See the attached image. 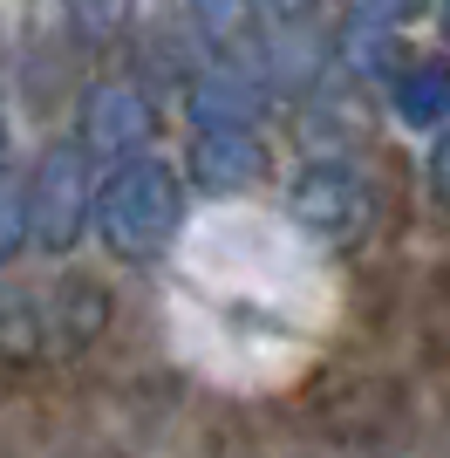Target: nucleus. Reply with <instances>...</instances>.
I'll list each match as a JSON object with an SVG mask.
<instances>
[{
  "mask_svg": "<svg viewBox=\"0 0 450 458\" xmlns=\"http://www.w3.org/2000/svg\"><path fill=\"white\" fill-rule=\"evenodd\" d=\"M96 219H103V233H110L123 253H150L178 226V185H171L164 165L137 157V165H123L110 185L96 191Z\"/></svg>",
  "mask_w": 450,
  "mask_h": 458,
  "instance_id": "nucleus-1",
  "label": "nucleus"
},
{
  "mask_svg": "<svg viewBox=\"0 0 450 458\" xmlns=\"http://www.w3.org/2000/svg\"><path fill=\"white\" fill-rule=\"evenodd\" d=\"M96 178H89V151L82 144H55V151L35 165V178L21 185V206H28V233H35L48 253L75 247V233L89 219Z\"/></svg>",
  "mask_w": 450,
  "mask_h": 458,
  "instance_id": "nucleus-2",
  "label": "nucleus"
},
{
  "mask_svg": "<svg viewBox=\"0 0 450 458\" xmlns=\"http://www.w3.org/2000/svg\"><path fill=\"white\" fill-rule=\"evenodd\" d=\"M294 212H300V226L321 233V240H348V233L362 226V178H355V165H314V172H300Z\"/></svg>",
  "mask_w": 450,
  "mask_h": 458,
  "instance_id": "nucleus-3",
  "label": "nucleus"
},
{
  "mask_svg": "<svg viewBox=\"0 0 450 458\" xmlns=\"http://www.w3.org/2000/svg\"><path fill=\"white\" fill-rule=\"evenodd\" d=\"M150 131V110L137 103V89H103L89 103V151H130L144 144Z\"/></svg>",
  "mask_w": 450,
  "mask_h": 458,
  "instance_id": "nucleus-4",
  "label": "nucleus"
},
{
  "mask_svg": "<svg viewBox=\"0 0 450 458\" xmlns=\"http://www.w3.org/2000/svg\"><path fill=\"white\" fill-rule=\"evenodd\" d=\"M191 165H198V178H205V185H239V178H253V165H260L253 131H198Z\"/></svg>",
  "mask_w": 450,
  "mask_h": 458,
  "instance_id": "nucleus-5",
  "label": "nucleus"
},
{
  "mask_svg": "<svg viewBox=\"0 0 450 458\" xmlns=\"http://www.w3.org/2000/svg\"><path fill=\"white\" fill-rule=\"evenodd\" d=\"M191 116H198V131H246L253 96H246L232 76H212L205 89H191Z\"/></svg>",
  "mask_w": 450,
  "mask_h": 458,
  "instance_id": "nucleus-6",
  "label": "nucleus"
},
{
  "mask_svg": "<svg viewBox=\"0 0 450 458\" xmlns=\"http://www.w3.org/2000/svg\"><path fill=\"white\" fill-rule=\"evenodd\" d=\"M28 247V206H21V185L0 178V253Z\"/></svg>",
  "mask_w": 450,
  "mask_h": 458,
  "instance_id": "nucleus-7",
  "label": "nucleus"
},
{
  "mask_svg": "<svg viewBox=\"0 0 450 458\" xmlns=\"http://www.w3.org/2000/svg\"><path fill=\"white\" fill-rule=\"evenodd\" d=\"M403 116H416V123H437V116H444V89H437V69H430V76H416V96H403Z\"/></svg>",
  "mask_w": 450,
  "mask_h": 458,
  "instance_id": "nucleus-8",
  "label": "nucleus"
},
{
  "mask_svg": "<svg viewBox=\"0 0 450 458\" xmlns=\"http://www.w3.org/2000/svg\"><path fill=\"white\" fill-rule=\"evenodd\" d=\"M266 7H280V14H287V7H300V0H266Z\"/></svg>",
  "mask_w": 450,
  "mask_h": 458,
  "instance_id": "nucleus-9",
  "label": "nucleus"
}]
</instances>
